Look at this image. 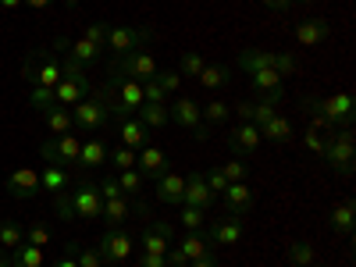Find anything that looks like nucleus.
Segmentation results:
<instances>
[{"label": "nucleus", "mask_w": 356, "mask_h": 267, "mask_svg": "<svg viewBox=\"0 0 356 267\" xmlns=\"http://www.w3.org/2000/svg\"><path fill=\"white\" fill-rule=\"evenodd\" d=\"M57 203V214L65 221L79 218V221H100V211H104V196H100V186L89 182V178H75L68 193H57L54 196Z\"/></svg>", "instance_id": "f257e3e1"}, {"label": "nucleus", "mask_w": 356, "mask_h": 267, "mask_svg": "<svg viewBox=\"0 0 356 267\" xmlns=\"http://www.w3.org/2000/svg\"><path fill=\"white\" fill-rule=\"evenodd\" d=\"M111 122H114V114H111V104L104 100V93H100V97H86V100H79V104L72 107V129H75V132L97 136V132H104Z\"/></svg>", "instance_id": "f03ea898"}, {"label": "nucleus", "mask_w": 356, "mask_h": 267, "mask_svg": "<svg viewBox=\"0 0 356 267\" xmlns=\"http://www.w3.org/2000/svg\"><path fill=\"white\" fill-rule=\"evenodd\" d=\"M89 97V79H86V72H82V65L79 61H61V82L54 86V104L57 107H75L79 100H86Z\"/></svg>", "instance_id": "7ed1b4c3"}, {"label": "nucleus", "mask_w": 356, "mask_h": 267, "mask_svg": "<svg viewBox=\"0 0 356 267\" xmlns=\"http://www.w3.org/2000/svg\"><path fill=\"white\" fill-rule=\"evenodd\" d=\"M22 79L33 89H54L57 82H61V61L47 50H33L22 65Z\"/></svg>", "instance_id": "20e7f679"}, {"label": "nucleus", "mask_w": 356, "mask_h": 267, "mask_svg": "<svg viewBox=\"0 0 356 267\" xmlns=\"http://www.w3.org/2000/svg\"><path fill=\"white\" fill-rule=\"evenodd\" d=\"M324 164L339 175H349L353 171V161H356V139L349 129H335L332 136H324Z\"/></svg>", "instance_id": "39448f33"}, {"label": "nucleus", "mask_w": 356, "mask_h": 267, "mask_svg": "<svg viewBox=\"0 0 356 267\" xmlns=\"http://www.w3.org/2000/svg\"><path fill=\"white\" fill-rule=\"evenodd\" d=\"M239 68H243V72L275 68L282 79L300 72V65H296V57H289V54H275V50H243V54H239Z\"/></svg>", "instance_id": "423d86ee"}, {"label": "nucleus", "mask_w": 356, "mask_h": 267, "mask_svg": "<svg viewBox=\"0 0 356 267\" xmlns=\"http://www.w3.org/2000/svg\"><path fill=\"white\" fill-rule=\"evenodd\" d=\"M161 72L157 57L146 54V50H132V54H122L118 61L111 65V75H122V79H136V82H146Z\"/></svg>", "instance_id": "0eeeda50"}, {"label": "nucleus", "mask_w": 356, "mask_h": 267, "mask_svg": "<svg viewBox=\"0 0 356 267\" xmlns=\"http://www.w3.org/2000/svg\"><path fill=\"white\" fill-rule=\"evenodd\" d=\"M150 43V29H139V25H107V50L114 57L132 54L139 47Z\"/></svg>", "instance_id": "6e6552de"}, {"label": "nucleus", "mask_w": 356, "mask_h": 267, "mask_svg": "<svg viewBox=\"0 0 356 267\" xmlns=\"http://www.w3.org/2000/svg\"><path fill=\"white\" fill-rule=\"evenodd\" d=\"M168 114H171V122H178L182 129H189L200 143L211 139V129L203 125V111H200V104H196L193 97H178V100L168 107Z\"/></svg>", "instance_id": "1a4fd4ad"}, {"label": "nucleus", "mask_w": 356, "mask_h": 267, "mask_svg": "<svg viewBox=\"0 0 356 267\" xmlns=\"http://www.w3.org/2000/svg\"><path fill=\"white\" fill-rule=\"evenodd\" d=\"M97 250H100L104 264H122V260H129L132 250H136V235L125 232V228H107V232L100 235Z\"/></svg>", "instance_id": "9d476101"}, {"label": "nucleus", "mask_w": 356, "mask_h": 267, "mask_svg": "<svg viewBox=\"0 0 356 267\" xmlns=\"http://www.w3.org/2000/svg\"><path fill=\"white\" fill-rule=\"evenodd\" d=\"M79 150H82V143L79 136L65 132V136H57V139H47L40 146V154L47 164H57V168H68V164H79Z\"/></svg>", "instance_id": "9b49d317"}, {"label": "nucleus", "mask_w": 356, "mask_h": 267, "mask_svg": "<svg viewBox=\"0 0 356 267\" xmlns=\"http://www.w3.org/2000/svg\"><path fill=\"white\" fill-rule=\"evenodd\" d=\"M260 129L257 125H250V122H239L232 132H228V150L235 154V157H253L257 150H260Z\"/></svg>", "instance_id": "f8f14e48"}, {"label": "nucleus", "mask_w": 356, "mask_h": 267, "mask_svg": "<svg viewBox=\"0 0 356 267\" xmlns=\"http://www.w3.org/2000/svg\"><path fill=\"white\" fill-rule=\"evenodd\" d=\"M225 196V211L228 218H243L253 211V203H257V193L246 186V182H228V189L221 193Z\"/></svg>", "instance_id": "ddd939ff"}, {"label": "nucleus", "mask_w": 356, "mask_h": 267, "mask_svg": "<svg viewBox=\"0 0 356 267\" xmlns=\"http://www.w3.org/2000/svg\"><path fill=\"white\" fill-rule=\"evenodd\" d=\"M182 203H186V207H200V211H211V207L218 203V196L211 193V186L203 182V171H193V175L186 178Z\"/></svg>", "instance_id": "4468645a"}, {"label": "nucleus", "mask_w": 356, "mask_h": 267, "mask_svg": "<svg viewBox=\"0 0 356 267\" xmlns=\"http://www.w3.org/2000/svg\"><path fill=\"white\" fill-rule=\"evenodd\" d=\"M321 111H324V118H328L332 125L349 129L353 118H356V111H353V93H335V97H328V100H321Z\"/></svg>", "instance_id": "2eb2a0df"}, {"label": "nucleus", "mask_w": 356, "mask_h": 267, "mask_svg": "<svg viewBox=\"0 0 356 267\" xmlns=\"http://www.w3.org/2000/svg\"><path fill=\"white\" fill-rule=\"evenodd\" d=\"M243 221L239 218H225V221H211V228H207V239H211L214 246H239L243 243Z\"/></svg>", "instance_id": "dca6fc26"}, {"label": "nucleus", "mask_w": 356, "mask_h": 267, "mask_svg": "<svg viewBox=\"0 0 356 267\" xmlns=\"http://www.w3.org/2000/svg\"><path fill=\"white\" fill-rule=\"evenodd\" d=\"M8 193H11L15 200H33V196L40 193V171H33V168L11 171V175H8Z\"/></svg>", "instance_id": "f3484780"}, {"label": "nucleus", "mask_w": 356, "mask_h": 267, "mask_svg": "<svg viewBox=\"0 0 356 267\" xmlns=\"http://www.w3.org/2000/svg\"><path fill=\"white\" fill-rule=\"evenodd\" d=\"M136 164H139V171H143V175H150V178H161L164 171H171L168 154L161 150V146H154V143H146V146H143L139 157H136Z\"/></svg>", "instance_id": "a211bd4d"}, {"label": "nucleus", "mask_w": 356, "mask_h": 267, "mask_svg": "<svg viewBox=\"0 0 356 267\" xmlns=\"http://www.w3.org/2000/svg\"><path fill=\"white\" fill-rule=\"evenodd\" d=\"M118 139H122V146H129V150H143V146L150 143V129L132 114V118H122V122H118Z\"/></svg>", "instance_id": "6ab92c4d"}, {"label": "nucleus", "mask_w": 356, "mask_h": 267, "mask_svg": "<svg viewBox=\"0 0 356 267\" xmlns=\"http://www.w3.org/2000/svg\"><path fill=\"white\" fill-rule=\"evenodd\" d=\"M72 171L68 168H57V164H47V171H40V193H50V196H57V193H68L72 189Z\"/></svg>", "instance_id": "aec40b11"}, {"label": "nucleus", "mask_w": 356, "mask_h": 267, "mask_svg": "<svg viewBox=\"0 0 356 267\" xmlns=\"http://www.w3.org/2000/svg\"><path fill=\"white\" fill-rule=\"evenodd\" d=\"M214 250H218V246L207 239L203 232H186V239L178 243V253H182L189 264H193V260H203V257H214Z\"/></svg>", "instance_id": "412c9836"}, {"label": "nucleus", "mask_w": 356, "mask_h": 267, "mask_svg": "<svg viewBox=\"0 0 356 267\" xmlns=\"http://www.w3.org/2000/svg\"><path fill=\"white\" fill-rule=\"evenodd\" d=\"M132 214H136V203H129L125 196H114V200H104L100 221H107V228H122Z\"/></svg>", "instance_id": "4be33fe9"}, {"label": "nucleus", "mask_w": 356, "mask_h": 267, "mask_svg": "<svg viewBox=\"0 0 356 267\" xmlns=\"http://www.w3.org/2000/svg\"><path fill=\"white\" fill-rule=\"evenodd\" d=\"M328 36H332V25L324 22V18H307V22L296 25V40H300L303 47H317V43H324Z\"/></svg>", "instance_id": "5701e85b"}, {"label": "nucleus", "mask_w": 356, "mask_h": 267, "mask_svg": "<svg viewBox=\"0 0 356 267\" xmlns=\"http://www.w3.org/2000/svg\"><path fill=\"white\" fill-rule=\"evenodd\" d=\"M182 193H186V178L175 175V171H164L157 178V200L161 203H182Z\"/></svg>", "instance_id": "b1692460"}, {"label": "nucleus", "mask_w": 356, "mask_h": 267, "mask_svg": "<svg viewBox=\"0 0 356 267\" xmlns=\"http://www.w3.org/2000/svg\"><path fill=\"white\" fill-rule=\"evenodd\" d=\"M107 143L100 139V136H89L86 143H82V150H79V164L82 168H100V164H107Z\"/></svg>", "instance_id": "393cba45"}, {"label": "nucleus", "mask_w": 356, "mask_h": 267, "mask_svg": "<svg viewBox=\"0 0 356 267\" xmlns=\"http://www.w3.org/2000/svg\"><path fill=\"white\" fill-rule=\"evenodd\" d=\"M328 225H332V232H339V235H349V232H353V225H356V207H353V200H342V203L332 207Z\"/></svg>", "instance_id": "a878e982"}, {"label": "nucleus", "mask_w": 356, "mask_h": 267, "mask_svg": "<svg viewBox=\"0 0 356 267\" xmlns=\"http://www.w3.org/2000/svg\"><path fill=\"white\" fill-rule=\"evenodd\" d=\"M136 118L146 125V129H164L168 122H171V114H168V104H143L139 111H136Z\"/></svg>", "instance_id": "bb28decb"}, {"label": "nucleus", "mask_w": 356, "mask_h": 267, "mask_svg": "<svg viewBox=\"0 0 356 267\" xmlns=\"http://www.w3.org/2000/svg\"><path fill=\"white\" fill-rule=\"evenodd\" d=\"M260 139H271V143H289L292 139V122L282 114H275L271 122H264L260 125Z\"/></svg>", "instance_id": "cd10ccee"}, {"label": "nucleus", "mask_w": 356, "mask_h": 267, "mask_svg": "<svg viewBox=\"0 0 356 267\" xmlns=\"http://www.w3.org/2000/svg\"><path fill=\"white\" fill-rule=\"evenodd\" d=\"M43 122H47V129L54 136H65V132H72V111L68 107H47L43 111Z\"/></svg>", "instance_id": "c85d7f7f"}, {"label": "nucleus", "mask_w": 356, "mask_h": 267, "mask_svg": "<svg viewBox=\"0 0 356 267\" xmlns=\"http://www.w3.org/2000/svg\"><path fill=\"white\" fill-rule=\"evenodd\" d=\"M68 57H72V61H79V65L86 68V65H93V61H100V57H104V50H100L97 43H89V40L82 36V40H75V43H72Z\"/></svg>", "instance_id": "c756f323"}, {"label": "nucleus", "mask_w": 356, "mask_h": 267, "mask_svg": "<svg viewBox=\"0 0 356 267\" xmlns=\"http://www.w3.org/2000/svg\"><path fill=\"white\" fill-rule=\"evenodd\" d=\"M11 267H43V250L33 243H22L18 250H11Z\"/></svg>", "instance_id": "7c9ffc66"}, {"label": "nucleus", "mask_w": 356, "mask_h": 267, "mask_svg": "<svg viewBox=\"0 0 356 267\" xmlns=\"http://www.w3.org/2000/svg\"><path fill=\"white\" fill-rule=\"evenodd\" d=\"M139 250H143V253H157V257H164V253L171 250V239H164L161 232H154L150 225H146L143 235H139Z\"/></svg>", "instance_id": "2f4dec72"}, {"label": "nucleus", "mask_w": 356, "mask_h": 267, "mask_svg": "<svg viewBox=\"0 0 356 267\" xmlns=\"http://www.w3.org/2000/svg\"><path fill=\"white\" fill-rule=\"evenodd\" d=\"M25 243V232H22V225L18 221H0V250H18Z\"/></svg>", "instance_id": "473e14b6"}, {"label": "nucleus", "mask_w": 356, "mask_h": 267, "mask_svg": "<svg viewBox=\"0 0 356 267\" xmlns=\"http://www.w3.org/2000/svg\"><path fill=\"white\" fill-rule=\"evenodd\" d=\"M250 82H253V89H260V93H271V89H282V75H278L275 68L250 72Z\"/></svg>", "instance_id": "72a5a7b5"}, {"label": "nucleus", "mask_w": 356, "mask_h": 267, "mask_svg": "<svg viewBox=\"0 0 356 267\" xmlns=\"http://www.w3.org/2000/svg\"><path fill=\"white\" fill-rule=\"evenodd\" d=\"M228 68L225 65H203V72H200V82L207 86V89H221V86H228Z\"/></svg>", "instance_id": "f704fd0d"}, {"label": "nucleus", "mask_w": 356, "mask_h": 267, "mask_svg": "<svg viewBox=\"0 0 356 267\" xmlns=\"http://www.w3.org/2000/svg\"><path fill=\"white\" fill-rule=\"evenodd\" d=\"M68 253L79 260V267H104V257H100V250H93V246H79V243H68Z\"/></svg>", "instance_id": "c9c22d12"}, {"label": "nucleus", "mask_w": 356, "mask_h": 267, "mask_svg": "<svg viewBox=\"0 0 356 267\" xmlns=\"http://www.w3.org/2000/svg\"><path fill=\"white\" fill-rule=\"evenodd\" d=\"M289 260H292V267H310V264H317V253H314L310 243H292L289 246Z\"/></svg>", "instance_id": "e433bc0d"}, {"label": "nucleus", "mask_w": 356, "mask_h": 267, "mask_svg": "<svg viewBox=\"0 0 356 267\" xmlns=\"http://www.w3.org/2000/svg\"><path fill=\"white\" fill-rule=\"evenodd\" d=\"M200 111H203V118H207L211 125H225V122H228V114H232V107L221 104V100H211V104L200 107Z\"/></svg>", "instance_id": "4c0bfd02"}, {"label": "nucleus", "mask_w": 356, "mask_h": 267, "mask_svg": "<svg viewBox=\"0 0 356 267\" xmlns=\"http://www.w3.org/2000/svg\"><path fill=\"white\" fill-rule=\"evenodd\" d=\"M107 161L118 171H129V168H136V150H129V146H114V150L107 154Z\"/></svg>", "instance_id": "58836bf2"}, {"label": "nucleus", "mask_w": 356, "mask_h": 267, "mask_svg": "<svg viewBox=\"0 0 356 267\" xmlns=\"http://www.w3.org/2000/svg\"><path fill=\"white\" fill-rule=\"evenodd\" d=\"M118 186H122V193H125V196H129V193L136 196V193L143 189V171H139V168L122 171V175H118Z\"/></svg>", "instance_id": "ea45409f"}, {"label": "nucleus", "mask_w": 356, "mask_h": 267, "mask_svg": "<svg viewBox=\"0 0 356 267\" xmlns=\"http://www.w3.org/2000/svg\"><path fill=\"white\" fill-rule=\"evenodd\" d=\"M221 175L228 178V182H246V175H250V164L243 161V157H232L225 168H221Z\"/></svg>", "instance_id": "a19ab883"}, {"label": "nucleus", "mask_w": 356, "mask_h": 267, "mask_svg": "<svg viewBox=\"0 0 356 267\" xmlns=\"http://www.w3.org/2000/svg\"><path fill=\"white\" fill-rule=\"evenodd\" d=\"M203 57L193 50V54H182V65H178V75H189V79H200V72H203Z\"/></svg>", "instance_id": "79ce46f5"}, {"label": "nucleus", "mask_w": 356, "mask_h": 267, "mask_svg": "<svg viewBox=\"0 0 356 267\" xmlns=\"http://www.w3.org/2000/svg\"><path fill=\"white\" fill-rule=\"evenodd\" d=\"M203 214H207V211H200V207H182V218H178V221L186 225V232H200L203 221H207Z\"/></svg>", "instance_id": "37998d69"}, {"label": "nucleus", "mask_w": 356, "mask_h": 267, "mask_svg": "<svg viewBox=\"0 0 356 267\" xmlns=\"http://www.w3.org/2000/svg\"><path fill=\"white\" fill-rule=\"evenodd\" d=\"M25 243H33V246L47 250V246H50V228H47V225H33V228H25Z\"/></svg>", "instance_id": "c03bdc74"}, {"label": "nucleus", "mask_w": 356, "mask_h": 267, "mask_svg": "<svg viewBox=\"0 0 356 267\" xmlns=\"http://www.w3.org/2000/svg\"><path fill=\"white\" fill-rule=\"evenodd\" d=\"M86 40L97 43L100 50H107V25H104V22H89V25H86Z\"/></svg>", "instance_id": "a18cd8bd"}, {"label": "nucleus", "mask_w": 356, "mask_h": 267, "mask_svg": "<svg viewBox=\"0 0 356 267\" xmlns=\"http://www.w3.org/2000/svg\"><path fill=\"white\" fill-rule=\"evenodd\" d=\"M203 182L211 186V193H214V196H221V193L228 189V178L221 175V168H211V171H203Z\"/></svg>", "instance_id": "49530a36"}, {"label": "nucleus", "mask_w": 356, "mask_h": 267, "mask_svg": "<svg viewBox=\"0 0 356 267\" xmlns=\"http://www.w3.org/2000/svg\"><path fill=\"white\" fill-rule=\"evenodd\" d=\"M29 100H33V107L43 114L47 107H57L54 104V89H33V93H29Z\"/></svg>", "instance_id": "de8ad7c7"}, {"label": "nucleus", "mask_w": 356, "mask_h": 267, "mask_svg": "<svg viewBox=\"0 0 356 267\" xmlns=\"http://www.w3.org/2000/svg\"><path fill=\"white\" fill-rule=\"evenodd\" d=\"M154 82L164 89V93H175V89L182 86V75H178V72H157V75H154Z\"/></svg>", "instance_id": "09e8293b"}, {"label": "nucleus", "mask_w": 356, "mask_h": 267, "mask_svg": "<svg viewBox=\"0 0 356 267\" xmlns=\"http://www.w3.org/2000/svg\"><path fill=\"white\" fill-rule=\"evenodd\" d=\"M143 100H146V104H164V89H161L154 79H146V82H143Z\"/></svg>", "instance_id": "8fccbe9b"}, {"label": "nucleus", "mask_w": 356, "mask_h": 267, "mask_svg": "<svg viewBox=\"0 0 356 267\" xmlns=\"http://www.w3.org/2000/svg\"><path fill=\"white\" fill-rule=\"evenodd\" d=\"M303 143H307V150H310V154H317V157L324 154V136H321V132H314V129H307V136H303Z\"/></svg>", "instance_id": "3c124183"}, {"label": "nucleus", "mask_w": 356, "mask_h": 267, "mask_svg": "<svg viewBox=\"0 0 356 267\" xmlns=\"http://www.w3.org/2000/svg\"><path fill=\"white\" fill-rule=\"evenodd\" d=\"M100 196L114 200V196H125V193H122V186H118V178H104V182H100Z\"/></svg>", "instance_id": "603ef678"}, {"label": "nucleus", "mask_w": 356, "mask_h": 267, "mask_svg": "<svg viewBox=\"0 0 356 267\" xmlns=\"http://www.w3.org/2000/svg\"><path fill=\"white\" fill-rule=\"evenodd\" d=\"M253 111H257V104H235V114H239V122H250L253 125Z\"/></svg>", "instance_id": "864d4df0"}, {"label": "nucleus", "mask_w": 356, "mask_h": 267, "mask_svg": "<svg viewBox=\"0 0 356 267\" xmlns=\"http://www.w3.org/2000/svg\"><path fill=\"white\" fill-rule=\"evenodd\" d=\"M139 267H168V260L157 257V253H143V257H139Z\"/></svg>", "instance_id": "5fc2aeb1"}, {"label": "nucleus", "mask_w": 356, "mask_h": 267, "mask_svg": "<svg viewBox=\"0 0 356 267\" xmlns=\"http://www.w3.org/2000/svg\"><path fill=\"white\" fill-rule=\"evenodd\" d=\"M164 260H168V267H186V264H189V260H186L182 253H178V250H168V253H164Z\"/></svg>", "instance_id": "6e6d98bb"}, {"label": "nucleus", "mask_w": 356, "mask_h": 267, "mask_svg": "<svg viewBox=\"0 0 356 267\" xmlns=\"http://www.w3.org/2000/svg\"><path fill=\"white\" fill-rule=\"evenodd\" d=\"M150 228H154V232H161L164 239H171V235H175V228H171L168 221H150Z\"/></svg>", "instance_id": "4d7b16f0"}, {"label": "nucleus", "mask_w": 356, "mask_h": 267, "mask_svg": "<svg viewBox=\"0 0 356 267\" xmlns=\"http://www.w3.org/2000/svg\"><path fill=\"white\" fill-rule=\"evenodd\" d=\"M22 4H25V8H33V11H47L54 0H22Z\"/></svg>", "instance_id": "13d9d810"}, {"label": "nucleus", "mask_w": 356, "mask_h": 267, "mask_svg": "<svg viewBox=\"0 0 356 267\" xmlns=\"http://www.w3.org/2000/svg\"><path fill=\"white\" fill-rule=\"evenodd\" d=\"M264 4L271 8V11H289V8H292V0H264Z\"/></svg>", "instance_id": "bf43d9fd"}, {"label": "nucleus", "mask_w": 356, "mask_h": 267, "mask_svg": "<svg viewBox=\"0 0 356 267\" xmlns=\"http://www.w3.org/2000/svg\"><path fill=\"white\" fill-rule=\"evenodd\" d=\"M54 267H79V260H75V257H72V253L65 250V257H61V260H57Z\"/></svg>", "instance_id": "052dcab7"}, {"label": "nucleus", "mask_w": 356, "mask_h": 267, "mask_svg": "<svg viewBox=\"0 0 356 267\" xmlns=\"http://www.w3.org/2000/svg\"><path fill=\"white\" fill-rule=\"evenodd\" d=\"M193 267H218V253L214 257H203V260H193Z\"/></svg>", "instance_id": "680f3d73"}, {"label": "nucleus", "mask_w": 356, "mask_h": 267, "mask_svg": "<svg viewBox=\"0 0 356 267\" xmlns=\"http://www.w3.org/2000/svg\"><path fill=\"white\" fill-rule=\"evenodd\" d=\"M0 8H4V11H18L22 0H0Z\"/></svg>", "instance_id": "e2e57ef3"}, {"label": "nucleus", "mask_w": 356, "mask_h": 267, "mask_svg": "<svg viewBox=\"0 0 356 267\" xmlns=\"http://www.w3.org/2000/svg\"><path fill=\"white\" fill-rule=\"evenodd\" d=\"M0 267H11V257H8V250H0Z\"/></svg>", "instance_id": "0e129e2a"}, {"label": "nucleus", "mask_w": 356, "mask_h": 267, "mask_svg": "<svg viewBox=\"0 0 356 267\" xmlns=\"http://www.w3.org/2000/svg\"><path fill=\"white\" fill-rule=\"evenodd\" d=\"M292 4H314V0H292Z\"/></svg>", "instance_id": "69168bd1"}, {"label": "nucleus", "mask_w": 356, "mask_h": 267, "mask_svg": "<svg viewBox=\"0 0 356 267\" xmlns=\"http://www.w3.org/2000/svg\"><path fill=\"white\" fill-rule=\"evenodd\" d=\"M310 267H321V264H310Z\"/></svg>", "instance_id": "338daca9"}, {"label": "nucleus", "mask_w": 356, "mask_h": 267, "mask_svg": "<svg viewBox=\"0 0 356 267\" xmlns=\"http://www.w3.org/2000/svg\"><path fill=\"white\" fill-rule=\"evenodd\" d=\"M72 4H79V0H72Z\"/></svg>", "instance_id": "774afa93"}]
</instances>
